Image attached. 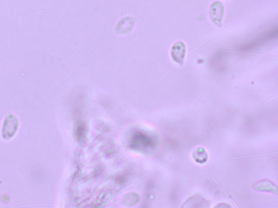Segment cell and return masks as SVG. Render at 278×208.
Returning a JSON list of instances; mask_svg holds the SVG:
<instances>
[{
	"label": "cell",
	"mask_w": 278,
	"mask_h": 208,
	"mask_svg": "<svg viewBox=\"0 0 278 208\" xmlns=\"http://www.w3.org/2000/svg\"><path fill=\"white\" fill-rule=\"evenodd\" d=\"M19 127V121L16 116L13 115H8L4 120L2 129V136L4 139H10L16 135Z\"/></svg>",
	"instance_id": "obj_1"
},
{
	"label": "cell",
	"mask_w": 278,
	"mask_h": 208,
	"mask_svg": "<svg viewBox=\"0 0 278 208\" xmlns=\"http://www.w3.org/2000/svg\"><path fill=\"white\" fill-rule=\"evenodd\" d=\"M224 7L220 1H216L211 4L209 15L211 20L215 24L219 25L222 21L223 15Z\"/></svg>",
	"instance_id": "obj_2"
},
{
	"label": "cell",
	"mask_w": 278,
	"mask_h": 208,
	"mask_svg": "<svg viewBox=\"0 0 278 208\" xmlns=\"http://www.w3.org/2000/svg\"><path fill=\"white\" fill-rule=\"evenodd\" d=\"M186 47L182 42H178L174 44L171 49V57L174 61L179 63L181 62L186 54Z\"/></svg>",
	"instance_id": "obj_3"
},
{
	"label": "cell",
	"mask_w": 278,
	"mask_h": 208,
	"mask_svg": "<svg viewBox=\"0 0 278 208\" xmlns=\"http://www.w3.org/2000/svg\"><path fill=\"white\" fill-rule=\"evenodd\" d=\"M253 188L258 191L275 192L277 194V188L274 184L267 180H263L254 184Z\"/></svg>",
	"instance_id": "obj_4"
},
{
	"label": "cell",
	"mask_w": 278,
	"mask_h": 208,
	"mask_svg": "<svg viewBox=\"0 0 278 208\" xmlns=\"http://www.w3.org/2000/svg\"><path fill=\"white\" fill-rule=\"evenodd\" d=\"M193 157L196 161L202 163L205 161L207 158V155L204 149L199 148L195 150L194 154H193Z\"/></svg>",
	"instance_id": "obj_5"
}]
</instances>
